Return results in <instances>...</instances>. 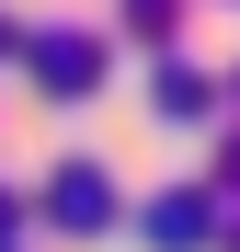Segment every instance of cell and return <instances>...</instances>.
<instances>
[{
	"mask_svg": "<svg viewBox=\"0 0 240 252\" xmlns=\"http://www.w3.org/2000/svg\"><path fill=\"white\" fill-rule=\"evenodd\" d=\"M34 69H46L57 92H92V80H103V34H57L46 23V34H34Z\"/></svg>",
	"mask_w": 240,
	"mask_h": 252,
	"instance_id": "6da1fadb",
	"label": "cell"
},
{
	"mask_svg": "<svg viewBox=\"0 0 240 252\" xmlns=\"http://www.w3.org/2000/svg\"><path fill=\"white\" fill-rule=\"evenodd\" d=\"M46 206H57V218H80V229H92L103 206H114V184H103V172H57V184H46Z\"/></svg>",
	"mask_w": 240,
	"mask_h": 252,
	"instance_id": "7a4b0ae2",
	"label": "cell"
},
{
	"mask_svg": "<svg viewBox=\"0 0 240 252\" xmlns=\"http://www.w3.org/2000/svg\"><path fill=\"white\" fill-rule=\"evenodd\" d=\"M0 46H12V12H0Z\"/></svg>",
	"mask_w": 240,
	"mask_h": 252,
	"instance_id": "3957f363",
	"label": "cell"
},
{
	"mask_svg": "<svg viewBox=\"0 0 240 252\" xmlns=\"http://www.w3.org/2000/svg\"><path fill=\"white\" fill-rule=\"evenodd\" d=\"M0 218H12V195H0Z\"/></svg>",
	"mask_w": 240,
	"mask_h": 252,
	"instance_id": "277c9868",
	"label": "cell"
}]
</instances>
